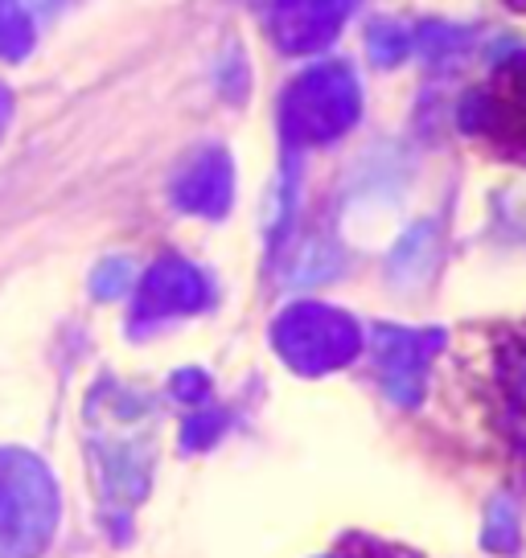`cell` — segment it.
I'll list each match as a JSON object with an SVG mask.
<instances>
[{
	"mask_svg": "<svg viewBox=\"0 0 526 558\" xmlns=\"http://www.w3.org/2000/svg\"><path fill=\"white\" fill-rule=\"evenodd\" d=\"M58 522V493L46 464L0 448V558H37Z\"/></svg>",
	"mask_w": 526,
	"mask_h": 558,
	"instance_id": "obj_1",
	"label": "cell"
},
{
	"mask_svg": "<svg viewBox=\"0 0 526 558\" xmlns=\"http://www.w3.org/2000/svg\"><path fill=\"white\" fill-rule=\"evenodd\" d=\"M362 111V90L350 66L342 62H321L304 70L292 87L284 90L280 123L288 144H330L346 136Z\"/></svg>",
	"mask_w": 526,
	"mask_h": 558,
	"instance_id": "obj_2",
	"label": "cell"
},
{
	"mask_svg": "<svg viewBox=\"0 0 526 558\" xmlns=\"http://www.w3.org/2000/svg\"><path fill=\"white\" fill-rule=\"evenodd\" d=\"M456 120L490 153L506 160H526V50L502 58L486 74V83H477L461 99Z\"/></svg>",
	"mask_w": 526,
	"mask_h": 558,
	"instance_id": "obj_3",
	"label": "cell"
},
{
	"mask_svg": "<svg viewBox=\"0 0 526 558\" xmlns=\"http://www.w3.org/2000/svg\"><path fill=\"white\" fill-rule=\"evenodd\" d=\"M272 345H276L288 369L316 378V374L350 366L358 349H362V329L342 308L297 304V308L280 313V320L272 325Z\"/></svg>",
	"mask_w": 526,
	"mask_h": 558,
	"instance_id": "obj_4",
	"label": "cell"
},
{
	"mask_svg": "<svg viewBox=\"0 0 526 558\" xmlns=\"http://www.w3.org/2000/svg\"><path fill=\"white\" fill-rule=\"evenodd\" d=\"M444 345L440 329H404V325H379L374 329V362L386 395L399 407H420L428 366Z\"/></svg>",
	"mask_w": 526,
	"mask_h": 558,
	"instance_id": "obj_5",
	"label": "cell"
},
{
	"mask_svg": "<svg viewBox=\"0 0 526 558\" xmlns=\"http://www.w3.org/2000/svg\"><path fill=\"white\" fill-rule=\"evenodd\" d=\"M211 304V283L206 276L186 259H160L141 283V296H136V313H132V329L141 332L144 325H157L169 316L198 313Z\"/></svg>",
	"mask_w": 526,
	"mask_h": 558,
	"instance_id": "obj_6",
	"label": "cell"
},
{
	"mask_svg": "<svg viewBox=\"0 0 526 558\" xmlns=\"http://www.w3.org/2000/svg\"><path fill=\"white\" fill-rule=\"evenodd\" d=\"M358 0H276L272 4V34L288 53L325 50Z\"/></svg>",
	"mask_w": 526,
	"mask_h": 558,
	"instance_id": "obj_7",
	"label": "cell"
},
{
	"mask_svg": "<svg viewBox=\"0 0 526 558\" xmlns=\"http://www.w3.org/2000/svg\"><path fill=\"white\" fill-rule=\"evenodd\" d=\"M235 197V169L223 148H206L186 160V169L174 181V202L202 218H223Z\"/></svg>",
	"mask_w": 526,
	"mask_h": 558,
	"instance_id": "obj_8",
	"label": "cell"
},
{
	"mask_svg": "<svg viewBox=\"0 0 526 558\" xmlns=\"http://www.w3.org/2000/svg\"><path fill=\"white\" fill-rule=\"evenodd\" d=\"M493 386L502 407V432L514 439V448L526 452V320L502 332L493 349Z\"/></svg>",
	"mask_w": 526,
	"mask_h": 558,
	"instance_id": "obj_9",
	"label": "cell"
},
{
	"mask_svg": "<svg viewBox=\"0 0 526 558\" xmlns=\"http://www.w3.org/2000/svg\"><path fill=\"white\" fill-rule=\"evenodd\" d=\"M367 41H370V53H374V62H379V66L404 62L407 53L416 50V34L407 29L404 21H374Z\"/></svg>",
	"mask_w": 526,
	"mask_h": 558,
	"instance_id": "obj_10",
	"label": "cell"
},
{
	"mask_svg": "<svg viewBox=\"0 0 526 558\" xmlns=\"http://www.w3.org/2000/svg\"><path fill=\"white\" fill-rule=\"evenodd\" d=\"M34 46V25L21 0H0V58H25Z\"/></svg>",
	"mask_w": 526,
	"mask_h": 558,
	"instance_id": "obj_11",
	"label": "cell"
},
{
	"mask_svg": "<svg viewBox=\"0 0 526 558\" xmlns=\"http://www.w3.org/2000/svg\"><path fill=\"white\" fill-rule=\"evenodd\" d=\"M486 546L498 550V555H514L518 550V518L510 501H498L490 513V525H486Z\"/></svg>",
	"mask_w": 526,
	"mask_h": 558,
	"instance_id": "obj_12",
	"label": "cell"
},
{
	"mask_svg": "<svg viewBox=\"0 0 526 558\" xmlns=\"http://www.w3.org/2000/svg\"><path fill=\"white\" fill-rule=\"evenodd\" d=\"M223 427H227V415L223 411H198V415L186 418V427H181V444L186 448H211L214 439L223 436Z\"/></svg>",
	"mask_w": 526,
	"mask_h": 558,
	"instance_id": "obj_13",
	"label": "cell"
},
{
	"mask_svg": "<svg viewBox=\"0 0 526 558\" xmlns=\"http://www.w3.org/2000/svg\"><path fill=\"white\" fill-rule=\"evenodd\" d=\"M325 558H420V555H411L404 546H391V542H379V538H346L334 555Z\"/></svg>",
	"mask_w": 526,
	"mask_h": 558,
	"instance_id": "obj_14",
	"label": "cell"
},
{
	"mask_svg": "<svg viewBox=\"0 0 526 558\" xmlns=\"http://www.w3.org/2000/svg\"><path fill=\"white\" fill-rule=\"evenodd\" d=\"M128 283H132V267L123 259H107L99 271H95V279H91V288H95V296L99 300H116L128 292Z\"/></svg>",
	"mask_w": 526,
	"mask_h": 558,
	"instance_id": "obj_15",
	"label": "cell"
},
{
	"mask_svg": "<svg viewBox=\"0 0 526 558\" xmlns=\"http://www.w3.org/2000/svg\"><path fill=\"white\" fill-rule=\"evenodd\" d=\"M206 390H211V383H206V374H198V369H181L174 378V395L181 402H202Z\"/></svg>",
	"mask_w": 526,
	"mask_h": 558,
	"instance_id": "obj_16",
	"label": "cell"
},
{
	"mask_svg": "<svg viewBox=\"0 0 526 558\" xmlns=\"http://www.w3.org/2000/svg\"><path fill=\"white\" fill-rule=\"evenodd\" d=\"M9 111H13V99H9V90L0 87V132H4V123H9Z\"/></svg>",
	"mask_w": 526,
	"mask_h": 558,
	"instance_id": "obj_17",
	"label": "cell"
},
{
	"mask_svg": "<svg viewBox=\"0 0 526 558\" xmlns=\"http://www.w3.org/2000/svg\"><path fill=\"white\" fill-rule=\"evenodd\" d=\"M510 4H514V9H526V0H510Z\"/></svg>",
	"mask_w": 526,
	"mask_h": 558,
	"instance_id": "obj_18",
	"label": "cell"
}]
</instances>
